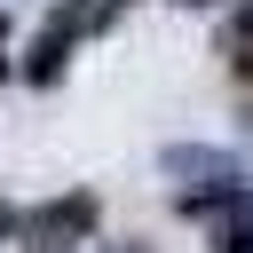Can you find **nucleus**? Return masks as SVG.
<instances>
[{
    "label": "nucleus",
    "instance_id": "obj_1",
    "mask_svg": "<svg viewBox=\"0 0 253 253\" xmlns=\"http://www.w3.org/2000/svg\"><path fill=\"white\" fill-rule=\"evenodd\" d=\"M158 166H166V182L182 190V206H198V213L245 190V166H237L229 150H213V142H166Z\"/></svg>",
    "mask_w": 253,
    "mask_h": 253
},
{
    "label": "nucleus",
    "instance_id": "obj_2",
    "mask_svg": "<svg viewBox=\"0 0 253 253\" xmlns=\"http://www.w3.org/2000/svg\"><path fill=\"white\" fill-rule=\"evenodd\" d=\"M95 221H103L95 190H71V198H47V206L24 221V237H32V253H71V245L95 237Z\"/></svg>",
    "mask_w": 253,
    "mask_h": 253
},
{
    "label": "nucleus",
    "instance_id": "obj_3",
    "mask_svg": "<svg viewBox=\"0 0 253 253\" xmlns=\"http://www.w3.org/2000/svg\"><path fill=\"white\" fill-rule=\"evenodd\" d=\"M95 16H103V8H87V0H71V8H55V24H47V32L32 40V47H24V79H40V87H47V79L63 71V47H71V40H79V32L95 24Z\"/></svg>",
    "mask_w": 253,
    "mask_h": 253
},
{
    "label": "nucleus",
    "instance_id": "obj_4",
    "mask_svg": "<svg viewBox=\"0 0 253 253\" xmlns=\"http://www.w3.org/2000/svg\"><path fill=\"white\" fill-rule=\"evenodd\" d=\"M206 229H213V253H253V190L206 206Z\"/></svg>",
    "mask_w": 253,
    "mask_h": 253
},
{
    "label": "nucleus",
    "instance_id": "obj_5",
    "mask_svg": "<svg viewBox=\"0 0 253 253\" xmlns=\"http://www.w3.org/2000/svg\"><path fill=\"white\" fill-rule=\"evenodd\" d=\"M229 55H237V71L253 79V32H245V40H229Z\"/></svg>",
    "mask_w": 253,
    "mask_h": 253
},
{
    "label": "nucleus",
    "instance_id": "obj_6",
    "mask_svg": "<svg viewBox=\"0 0 253 253\" xmlns=\"http://www.w3.org/2000/svg\"><path fill=\"white\" fill-rule=\"evenodd\" d=\"M0 229H16V213H8V206H0Z\"/></svg>",
    "mask_w": 253,
    "mask_h": 253
},
{
    "label": "nucleus",
    "instance_id": "obj_7",
    "mask_svg": "<svg viewBox=\"0 0 253 253\" xmlns=\"http://www.w3.org/2000/svg\"><path fill=\"white\" fill-rule=\"evenodd\" d=\"M111 253H134V245H111Z\"/></svg>",
    "mask_w": 253,
    "mask_h": 253
},
{
    "label": "nucleus",
    "instance_id": "obj_8",
    "mask_svg": "<svg viewBox=\"0 0 253 253\" xmlns=\"http://www.w3.org/2000/svg\"><path fill=\"white\" fill-rule=\"evenodd\" d=\"M0 40H8V24H0Z\"/></svg>",
    "mask_w": 253,
    "mask_h": 253
},
{
    "label": "nucleus",
    "instance_id": "obj_9",
    "mask_svg": "<svg viewBox=\"0 0 253 253\" xmlns=\"http://www.w3.org/2000/svg\"><path fill=\"white\" fill-rule=\"evenodd\" d=\"M190 8H206V0H190Z\"/></svg>",
    "mask_w": 253,
    "mask_h": 253
}]
</instances>
